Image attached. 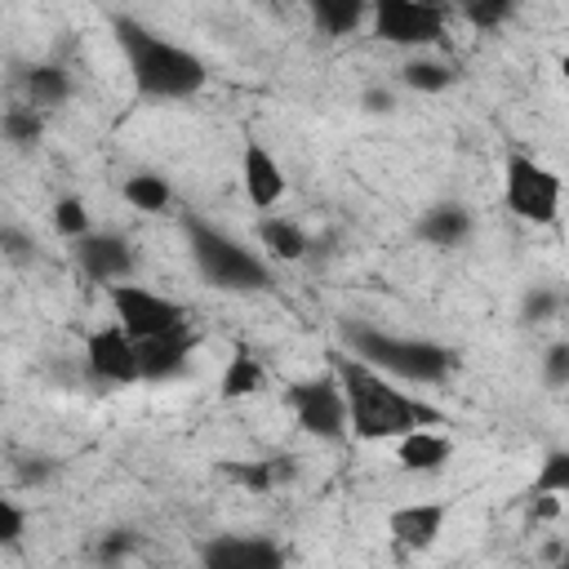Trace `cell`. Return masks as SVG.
<instances>
[{
	"instance_id": "1",
	"label": "cell",
	"mask_w": 569,
	"mask_h": 569,
	"mask_svg": "<svg viewBox=\"0 0 569 569\" xmlns=\"http://www.w3.org/2000/svg\"><path fill=\"white\" fill-rule=\"evenodd\" d=\"M333 382L347 405V431H356L360 440H400L427 422H440L431 405L413 400L409 391H396L391 378H382L347 351L333 356Z\"/></svg>"
},
{
	"instance_id": "2",
	"label": "cell",
	"mask_w": 569,
	"mask_h": 569,
	"mask_svg": "<svg viewBox=\"0 0 569 569\" xmlns=\"http://www.w3.org/2000/svg\"><path fill=\"white\" fill-rule=\"evenodd\" d=\"M111 31H116V44L129 62V80L142 98H160V102H178V98H191L204 89L209 71L204 62L187 49V44H173L164 36H156L151 27H142L138 18H111Z\"/></svg>"
},
{
	"instance_id": "3",
	"label": "cell",
	"mask_w": 569,
	"mask_h": 569,
	"mask_svg": "<svg viewBox=\"0 0 569 569\" xmlns=\"http://www.w3.org/2000/svg\"><path fill=\"white\" fill-rule=\"evenodd\" d=\"M342 342H347V356L378 369L382 378L440 382L453 369V351L431 338H405V333H387L373 325H342Z\"/></svg>"
},
{
	"instance_id": "4",
	"label": "cell",
	"mask_w": 569,
	"mask_h": 569,
	"mask_svg": "<svg viewBox=\"0 0 569 569\" xmlns=\"http://www.w3.org/2000/svg\"><path fill=\"white\" fill-rule=\"evenodd\" d=\"M182 227H187L191 262H196V271H200L213 289H222V293H258V289L271 284L267 262H262L253 249H244L236 236H227L222 227H213V222H204V218H196V213H187Z\"/></svg>"
},
{
	"instance_id": "5",
	"label": "cell",
	"mask_w": 569,
	"mask_h": 569,
	"mask_svg": "<svg viewBox=\"0 0 569 569\" xmlns=\"http://www.w3.org/2000/svg\"><path fill=\"white\" fill-rule=\"evenodd\" d=\"M502 200L520 222L551 227L560 213V178L556 169L538 164L525 151H507V173H502Z\"/></svg>"
},
{
	"instance_id": "6",
	"label": "cell",
	"mask_w": 569,
	"mask_h": 569,
	"mask_svg": "<svg viewBox=\"0 0 569 569\" xmlns=\"http://www.w3.org/2000/svg\"><path fill=\"white\" fill-rule=\"evenodd\" d=\"M107 302L116 311V325L133 338V342H147V338H160L169 329H182L187 325V311L182 302L147 289V284H107Z\"/></svg>"
},
{
	"instance_id": "7",
	"label": "cell",
	"mask_w": 569,
	"mask_h": 569,
	"mask_svg": "<svg viewBox=\"0 0 569 569\" xmlns=\"http://www.w3.org/2000/svg\"><path fill=\"white\" fill-rule=\"evenodd\" d=\"M284 405H289L293 422L307 436H320V440H342L347 436V405H342V391H338L333 373H316V378L289 382L284 387Z\"/></svg>"
},
{
	"instance_id": "8",
	"label": "cell",
	"mask_w": 569,
	"mask_h": 569,
	"mask_svg": "<svg viewBox=\"0 0 569 569\" xmlns=\"http://www.w3.org/2000/svg\"><path fill=\"white\" fill-rule=\"evenodd\" d=\"M369 31L400 49H422L445 36V9L422 0H378L369 9Z\"/></svg>"
},
{
	"instance_id": "9",
	"label": "cell",
	"mask_w": 569,
	"mask_h": 569,
	"mask_svg": "<svg viewBox=\"0 0 569 569\" xmlns=\"http://www.w3.org/2000/svg\"><path fill=\"white\" fill-rule=\"evenodd\" d=\"M200 569H284V547L267 533H218L204 542Z\"/></svg>"
},
{
	"instance_id": "10",
	"label": "cell",
	"mask_w": 569,
	"mask_h": 569,
	"mask_svg": "<svg viewBox=\"0 0 569 569\" xmlns=\"http://www.w3.org/2000/svg\"><path fill=\"white\" fill-rule=\"evenodd\" d=\"M84 365L98 382L107 387H129L138 382V347L120 325H102L84 338Z\"/></svg>"
},
{
	"instance_id": "11",
	"label": "cell",
	"mask_w": 569,
	"mask_h": 569,
	"mask_svg": "<svg viewBox=\"0 0 569 569\" xmlns=\"http://www.w3.org/2000/svg\"><path fill=\"white\" fill-rule=\"evenodd\" d=\"M71 253H76V267L93 280V284H124L129 271H133V249L124 236L116 231H89L80 240H71Z\"/></svg>"
},
{
	"instance_id": "12",
	"label": "cell",
	"mask_w": 569,
	"mask_h": 569,
	"mask_svg": "<svg viewBox=\"0 0 569 569\" xmlns=\"http://www.w3.org/2000/svg\"><path fill=\"white\" fill-rule=\"evenodd\" d=\"M133 347H138V382H164L196 351V333L182 325V329H169V333L147 338V342H133Z\"/></svg>"
},
{
	"instance_id": "13",
	"label": "cell",
	"mask_w": 569,
	"mask_h": 569,
	"mask_svg": "<svg viewBox=\"0 0 569 569\" xmlns=\"http://www.w3.org/2000/svg\"><path fill=\"white\" fill-rule=\"evenodd\" d=\"M445 516H449L445 502H409V507H396L387 516L391 542H400L405 551H427L445 533Z\"/></svg>"
},
{
	"instance_id": "14",
	"label": "cell",
	"mask_w": 569,
	"mask_h": 569,
	"mask_svg": "<svg viewBox=\"0 0 569 569\" xmlns=\"http://www.w3.org/2000/svg\"><path fill=\"white\" fill-rule=\"evenodd\" d=\"M240 182L253 209H276L284 196V169L276 164V156L262 142H244L240 151Z\"/></svg>"
},
{
	"instance_id": "15",
	"label": "cell",
	"mask_w": 569,
	"mask_h": 569,
	"mask_svg": "<svg viewBox=\"0 0 569 569\" xmlns=\"http://www.w3.org/2000/svg\"><path fill=\"white\" fill-rule=\"evenodd\" d=\"M471 231H476V218L458 200H440V204L422 209V218H418V236L436 249H458L471 240Z\"/></svg>"
},
{
	"instance_id": "16",
	"label": "cell",
	"mask_w": 569,
	"mask_h": 569,
	"mask_svg": "<svg viewBox=\"0 0 569 569\" xmlns=\"http://www.w3.org/2000/svg\"><path fill=\"white\" fill-rule=\"evenodd\" d=\"M453 458V440L431 431V427H418L409 436L396 440V462L409 471V476H427V471H440L445 462Z\"/></svg>"
},
{
	"instance_id": "17",
	"label": "cell",
	"mask_w": 569,
	"mask_h": 569,
	"mask_svg": "<svg viewBox=\"0 0 569 569\" xmlns=\"http://www.w3.org/2000/svg\"><path fill=\"white\" fill-rule=\"evenodd\" d=\"M262 382H267V373H262L258 356H253L244 342H236L231 356H227V369H222V378H218V396H222V400H244V396H258Z\"/></svg>"
},
{
	"instance_id": "18",
	"label": "cell",
	"mask_w": 569,
	"mask_h": 569,
	"mask_svg": "<svg viewBox=\"0 0 569 569\" xmlns=\"http://www.w3.org/2000/svg\"><path fill=\"white\" fill-rule=\"evenodd\" d=\"M22 84H27V98H31L27 107H36V111H53V107H62L71 98V76L62 67H53V62L27 67Z\"/></svg>"
},
{
	"instance_id": "19",
	"label": "cell",
	"mask_w": 569,
	"mask_h": 569,
	"mask_svg": "<svg viewBox=\"0 0 569 569\" xmlns=\"http://www.w3.org/2000/svg\"><path fill=\"white\" fill-rule=\"evenodd\" d=\"M258 240H262V249H271V253L284 258V262H298V258H307V249H311L307 231H302L298 222L280 218V213H271V218L258 222Z\"/></svg>"
},
{
	"instance_id": "20",
	"label": "cell",
	"mask_w": 569,
	"mask_h": 569,
	"mask_svg": "<svg viewBox=\"0 0 569 569\" xmlns=\"http://www.w3.org/2000/svg\"><path fill=\"white\" fill-rule=\"evenodd\" d=\"M311 18L325 36H351L369 22V4L365 0H316L311 4Z\"/></svg>"
},
{
	"instance_id": "21",
	"label": "cell",
	"mask_w": 569,
	"mask_h": 569,
	"mask_svg": "<svg viewBox=\"0 0 569 569\" xmlns=\"http://www.w3.org/2000/svg\"><path fill=\"white\" fill-rule=\"evenodd\" d=\"M120 196H124L133 209H142V213H160V209H169V200H173V191H169V182H164L160 173H133V178H124Z\"/></svg>"
},
{
	"instance_id": "22",
	"label": "cell",
	"mask_w": 569,
	"mask_h": 569,
	"mask_svg": "<svg viewBox=\"0 0 569 569\" xmlns=\"http://www.w3.org/2000/svg\"><path fill=\"white\" fill-rule=\"evenodd\" d=\"M400 80L418 93H445L453 84V67L449 62H436V58H409L400 67Z\"/></svg>"
},
{
	"instance_id": "23",
	"label": "cell",
	"mask_w": 569,
	"mask_h": 569,
	"mask_svg": "<svg viewBox=\"0 0 569 569\" xmlns=\"http://www.w3.org/2000/svg\"><path fill=\"white\" fill-rule=\"evenodd\" d=\"M0 133H4V142H13V147H31V142H40L44 120H40L36 107H9V111L0 116Z\"/></svg>"
},
{
	"instance_id": "24",
	"label": "cell",
	"mask_w": 569,
	"mask_h": 569,
	"mask_svg": "<svg viewBox=\"0 0 569 569\" xmlns=\"http://www.w3.org/2000/svg\"><path fill=\"white\" fill-rule=\"evenodd\" d=\"M533 493H547V498L569 493V449H551L542 458V467L533 476Z\"/></svg>"
},
{
	"instance_id": "25",
	"label": "cell",
	"mask_w": 569,
	"mask_h": 569,
	"mask_svg": "<svg viewBox=\"0 0 569 569\" xmlns=\"http://www.w3.org/2000/svg\"><path fill=\"white\" fill-rule=\"evenodd\" d=\"M53 227H58V236H67V240L89 236V209H84V200H80V196H62V200L53 204Z\"/></svg>"
},
{
	"instance_id": "26",
	"label": "cell",
	"mask_w": 569,
	"mask_h": 569,
	"mask_svg": "<svg viewBox=\"0 0 569 569\" xmlns=\"http://www.w3.org/2000/svg\"><path fill=\"white\" fill-rule=\"evenodd\" d=\"M511 13H516V0H471V4H462V18L471 27H480V31L502 27Z\"/></svg>"
},
{
	"instance_id": "27",
	"label": "cell",
	"mask_w": 569,
	"mask_h": 569,
	"mask_svg": "<svg viewBox=\"0 0 569 569\" xmlns=\"http://www.w3.org/2000/svg\"><path fill=\"white\" fill-rule=\"evenodd\" d=\"M556 311H560V293H556V289H542V284L529 289L525 302H520V320H525V325H542V320H551Z\"/></svg>"
},
{
	"instance_id": "28",
	"label": "cell",
	"mask_w": 569,
	"mask_h": 569,
	"mask_svg": "<svg viewBox=\"0 0 569 569\" xmlns=\"http://www.w3.org/2000/svg\"><path fill=\"white\" fill-rule=\"evenodd\" d=\"M542 382H547L551 391L569 387V342H551V347L542 351Z\"/></svg>"
},
{
	"instance_id": "29",
	"label": "cell",
	"mask_w": 569,
	"mask_h": 569,
	"mask_svg": "<svg viewBox=\"0 0 569 569\" xmlns=\"http://www.w3.org/2000/svg\"><path fill=\"white\" fill-rule=\"evenodd\" d=\"M0 253H4L9 262H31V258H36V240H31L22 227L0 222Z\"/></svg>"
},
{
	"instance_id": "30",
	"label": "cell",
	"mask_w": 569,
	"mask_h": 569,
	"mask_svg": "<svg viewBox=\"0 0 569 569\" xmlns=\"http://www.w3.org/2000/svg\"><path fill=\"white\" fill-rule=\"evenodd\" d=\"M22 533H27V511H22L13 498L0 493V547L22 542Z\"/></svg>"
},
{
	"instance_id": "31",
	"label": "cell",
	"mask_w": 569,
	"mask_h": 569,
	"mask_svg": "<svg viewBox=\"0 0 569 569\" xmlns=\"http://www.w3.org/2000/svg\"><path fill=\"white\" fill-rule=\"evenodd\" d=\"M138 547V538L129 533V529H111L102 542H98V556H102V565H116L124 551H133Z\"/></svg>"
},
{
	"instance_id": "32",
	"label": "cell",
	"mask_w": 569,
	"mask_h": 569,
	"mask_svg": "<svg viewBox=\"0 0 569 569\" xmlns=\"http://www.w3.org/2000/svg\"><path fill=\"white\" fill-rule=\"evenodd\" d=\"M360 107H365L369 116H387V111L396 107V93H391V89H382V84H369V89L360 93Z\"/></svg>"
},
{
	"instance_id": "33",
	"label": "cell",
	"mask_w": 569,
	"mask_h": 569,
	"mask_svg": "<svg viewBox=\"0 0 569 569\" xmlns=\"http://www.w3.org/2000/svg\"><path fill=\"white\" fill-rule=\"evenodd\" d=\"M102 569H120V565H102Z\"/></svg>"
}]
</instances>
